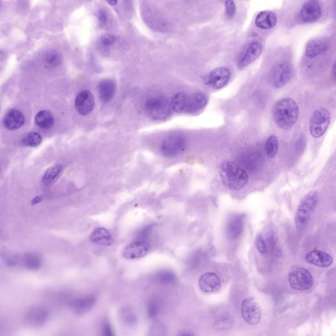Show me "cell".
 Here are the masks:
<instances>
[{
  "label": "cell",
  "mask_w": 336,
  "mask_h": 336,
  "mask_svg": "<svg viewBox=\"0 0 336 336\" xmlns=\"http://www.w3.org/2000/svg\"><path fill=\"white\" fill-rule=\"evenodd\" d=\"M220 176L222 184L230 190L242 189L249 180L247 172L230 161H225L221 165Z\"/></svg>",
  "instance_id": "cell-2"
},
{
  "label": "cell",
  "mask_w": 336,
  "mask_h": 336,
  "mask_svg": "<svg viewBox=\"0 0 336 336\" xmlns=\"http://www.w3.org/2000/svg\"><path fill=\"white\" fill-rule=\"evenodd\" d=\"M208 98L202 93H195L188 95L186 113L193 114L199 112L208 104Z\"/></svg>",
  "instance_id": "cell-18"
},
{
  "label": "cell",
  "mask_w": 336,
  "mask_h": 336,
  "mask_svg": "<svg viewBox=\"0 0 336 336\" xmlns=\"http://www.w3.org/2000/svg\"><path fill=\"white\" fill-rule=\"evenodd\" d=\"M305 260L308 263L321 267H329L334 261L331 254L318 250L308 252L305 256Z\"/></svg>",
  "instance_id": "cell-17"
},
{
  "label": "cell",
  "mask_w": 336,
  "mask_h": 336,
  "mask_svg": "<svg viewBox=\"0 0 336 336\" xmlns=\"http://www.w3.org/2000/svg\"><path fill=\"white\" fill-rule=\"evenodd\" d=\"M231 73L229 69L226 67H221L216 68L210 73L207 74L203 81L204 84L218 90L225 86L229 81Z\"/></svg>",
  "instance_id": "cell-8"
},
{
  "label": "cell",
  "mask_w": 336,
  "mask_h": 336,
  "mask_svg": "<svg viewBox=\"0 0 336 336\" xmlns=\"http://www.w3.org/2000/svg\"><path fill=\"white\" fill-rule=\"evenodd\" d=\"M49 315V311L45 307L36 306L27 311L26 320L33 327H41L48 320Z\"/></svg>",
  "instance_id": "cell-16"
},
{
  "label": "cell",
  "mask_w": 336,
  "mask_h": 336,
  "mask_svg": "<svg viewBox=\"0 0 336 336\" xmlns=\"http://www.w3.org/2000/svg\"><path fill=\"white\" fill-rule=\"evenodd\" d=\"M75 109L79 114L86 116L90 114L95 107V98L89 90H83L78 93L75 99Z\"/></svg>",
  "instance_id": "cell-13"
},
{
  "label": "cell",
  "mask_w": 336,
  "mask_h": 336,
  "mask_svg": "<svg viewBox=\"0 0 336 336\" xmlns=\"http://www.w3.org/2000/svg\"><path fill=\"white\" fill-rule=\"evenodd\" d=\"M42 142V137L37 133H29L23 139L22 143L27 147H35L38 146Z\"/></svg>",
  "instance_id": "cell-31"
},
{
  "label": "cell",
  "mask_w": 336,
  "mask_h": 336,
  "mask_svg": "<svg viewBox=\"0 0 336 336\" xmlns=\"http://www.w3.org/2000/svg\"><path fill=\"white\" fill-rule=\"evenodd\" d=\"M198 285L202 291L206 293H214L221 289L222 282L220 277L214 272H206L200 276Z\"/></svg>",
  "instance_id": "cell-15"
},
{
  "label": "cell",
  "mask_w": 336,
  "mask_h": 336,
  "mask_svg": "<svg viewBox=\"0 0 336 336\" xmlns=\"http://www.w3.org/2000/svg\"><path fill=\"white\" fill-rule=\"evenodd\" d=\"M242 315L244 321L250 325H256L261 319V309L254 298H248L242 303Z\"/></svg>",
  "instance_id": "cell-10"
},
{
  "label": "cell",
  "mask_w": 336,
  "mask_h": 336,
  "mask_svg": "<svg viewBox=\"0 0 336 336\" xmlns=\"http://www.w3.org/2000/svg\"><path fill=\"white\" fill-rule=\"evenodd\" d=\"M261 52L262 45L259 41H250L240 55L238 67L242 69L249 66L260 56Z\"/></svg>",
  "instance_id": "cell-11"
},
{
  "label": "cell",
  "mask_w": 336,
  "mask_h": 336,
  "mask_svg": "<svg viewBox=\"0 0 336 336\" xmlns=\"http://www.w3.org/2000/svg\"><path fill=\"white\" fill-rule=\"evenodd\" d=\"M103 333H104L105 336H111L112 335V331H111V327H109L108 324H106L103 327Z\"/></svg>",
  "instance_id": "cell-40"
},
{
  "label": "cell",
  "mask_w": 336,
  "mask_h": 336,
  "mask_svg": "<svg viewBox=\"0 0 336 336\" xmlns=\"http://www.w3.org/2000/svg\"><path fill=\"white\" fill-rule=\"evenodd\" d=\"M63 61V57L60 53L56 51H51L45 56V62L48 66L55 67L60 65Z\"/></svg>",
  "instance_id": "cell-32"
},
{
  "label": "cell",
  "mask_w": 336,
  "mask_h": 336,
  "mask_svg": "<svg viewBox=\"0 0 336 336\" xmlns=\"http://www.w3.org/2000/svg\"><path fill=\"white\" fill-rule=\"evenodd\" d=\"M278 150V139L276 135H272L267 139L265 144L266 154L269 158H273L277 154Z\"/></svg>",
  "instance_id": "cell-29"
},
{
  "label": "cell",
  "mask_w": 336,
  "mask_h": 336,
  "mask_svg": "<svg viewBox=\"0 0 336 336\" xmlns=\"http://www.w3.org/2000/svg\"><path fill=\"white\" fill-rule=\"evenodd\" d=\"M35 122L39 128L49 129L52 128L53 125H54V117L49 111H39L35 117Z\"/></svg>",
  "instance_id": "cell-26"
},
{
  "label": "cell",
  "mask_w": 336,
  "mask_h": 336,
  "mask_svg": "<svg viewBox=\"0 0 336 336\" xmlns=\"http://www.w3.org/2000/svg\"><path fill=\"white\" fill-rule=\"evenodd\" d=\"M233 321L230 318H224L217 321L214 324V329L217 331H224V330H228L232 327Z\"/></svg>",
  "instance_id": "cell-34"
},
{
  "label": "cell",
  "mask_w": 336,
  "mask_h": 336,
  "mask_svg": "<svg viewBox=\"0 0 336 336\" xmlns=\"http://www.w3.org/2000/svg\"><path fill=\"white\" fill-rule=\"evenodd\" d=\"M226 233L230 238H236L241 234L244 228V218L242 215H235L228 221Z\"/></svg>",
  "instance_id": "cell-20"
},
{
  "label": "cell",
  "mask_w": 336,
  "mask_h": 336,
  "mask_svg": "<svg viewBox=\"0 0 336 336\" xmlns=\"http://www.w3.org/2000/svg\"><path fill=\"white\" fill-rule=\"evenodd\" d=\"M145 111L154 120H164L171 114V105L168 99L163 97H153L145 103Z\"/></svg>",
  "instance_id": "cell-4"
},
{
  "label": "cell",
  "mask_w": 336,
  "mask_h": 336,
  "mask_svg": "<svg viewBox=\"0 0 336 336\" xmlns=\"http://www.w3.org/2000/svg\"><path fill=\"white\" fill-rule=\"evenodd\" d=\"M92 243L103 246H112L114 240L108 230L105 228H98L92 232L90 236Z\"/></svg>",
  "instance_id": "cell-21"
},
{
  "label": "cell",
  "mask_w": 336,
  "mask_h": 336,
  "mask_svg": "<svg viewBox=\"0 0 336 336\" xmlns=\"http://www.w3.org/2000/svg\"><path fill=\"white\" fill-rule=\"evenodd\" d=\"M99 97L103 103H108L116 92V83L112 79H105L98 85Z\"/></svg>",
  "instance_id": "cell-22"
},
{
  "label": "cell",
  "mask_w": 336,
  "mask_h": 336,
  "mask_svg": "<svg viewBox=\"0 0 336 336\" xmlns=\"http://www.w3.org/2000/svg\"><path fill=\"white\" fill-rule=\"evenodd\" d=\"M156 279L162 284H170L172 283L176 279V276L172 272L164 270V271L160 272V273L157 274Z\"/></svg>",
  "instance_id": "cell-33"
},
{
  "label": "cell",
  "mask_w": 336,
  "mask_h": 336,
  "mask_svg": "<svg viewBox=\"0 0 336 336\" xmlns=\"http://www.w3.org/2000/svg\"><path fill=\"white\" fill-rule=\"evenodd\" d=\"M290 287L298 291L309 290L313 284V278L309 270L303 267L292 270L288 275Z\"/></svg>",
  "instance_id": "cell-7"
},
{
  "label": "cell",
  "mask_w": 336,
  "mask_h": 336,
  "mask_svg": "<svg viewBox=\"0 0 336 336\" xmlns=\"http://www.w3.org/2000/svg\"><path fill=\"white\" fill-rule=\"evenodd\" d=\"M95 299L93 297H85L75 300L71 304V307L74 311L77 313H85L92 308L94 305Z\"/></svg>",
  "instance_id": "cell-27"
},
{
  "label": "cell",
  "mask_w": 336,
  "mask_h": 336,
  "mask_svg": "<svg viewBox=\"0 0 336 336\" xmlns=\"http://www.w3.org/2000/svg\"><path fill=\"white\" fill-rule=\"evenodd\" d=\"M2 258L4 260V262L9 267H13V266L17 265L18 262V258L15 255L11 254H3Z\"/></svg>",
  "instance_id": "cell-37"
},
{
  "label": "cell",
  "mask_w": 336,
  "mask_h": 336,
  "mask_svg": "<svg viewBox=\"0 0 336 336\" xmlns=\"http://www.w3.org/2000/svg\"><path fill=\"white\" fill-rule=\"evenodd\" d=\"M116 37L111 34H107V35H103L101 37V41L103 45L105 46H110L116 41Z\"/></svg>",
  "instance_id": "cell-38"
},
{
  "label": "cell",
  "mask_w": 336,
  "mask_h": 336,
  "mask_svg": "<svg viewBox=\"0 0 336 336\" xmlns=\"http://www.w3.org/2000/svg\"><path fill=\"white\" fill-rule=\"evenodd\" d=\"M98 20L99 25L101 27H104L107 25V21H108V16H107V12L105 10H100L99 11Z\"/></svg>",
  "instance_id": "cell-39"
},
{
  "label": "cell",
  "mask_w": 336,
  "mask_h": 336,
  "mask_svg": "<svg viewBox=\"0 0 336 336\" xmlns=\"http://www.w3.org/2000/svg\"><path fill=\"white\" fill-rule=\"evenodd\" d=\"M186 139L182 135L174 134L165 139L161 144L160 150L166 156H175L185 150Z\"/></svg>",
  "instance_id": "cell-9"
},
{
  "label": "cell",
  "mask_w": 336,
  "mask_h": 336,
  "mask_svg": "<svg viewBox=\"0 0 336 336\" xmlns=\"http://www.w3.org/2000/svg\"><path fill=\"white\" fill-rule=\"evenodd\" d=\"M41 201V198L40 197V196H37V197L34 198V199L33 200V202H32V203H33V204L35 205L38 204V203L40 202Z\"/></svg>",
  "instance_id": "cell-41"
},
{
  "label": "cell",
  "mask_w": 336,
  "mask_h": 336,
  "mask_svg": "<svg viewBox=\"0 0 336 336\" xmlns=\"http://www.w3.org/2000/svg\"><path fill=\"white\" fill-rule=\"evenodd\" d=\"M187 97L188 94H187L186 93L180 92L176 93L173 97L170 103L172 110L176 112L186 113Z\"/></svg>",
  "instance_id": "cell-28"
},
{
  "label": "cell",
  "mask_w": 336,
  "mask_h": 336,
  "mask_svg": "<svg viewBox=\"0 0 336 336\" xmlns=\"http://www.w3.org/2000/svg\"><path fill=\"white\" fill-rule=\"evenodd\" d=\"M225 11L228 17L232 18L236 13V5L233 0H226Z\"/></svg>",
  "instance_id": "cell-36"
},
{
  "label": "cell",
  "mask_w": 336,
  "mask_h": 336,
  "mask_svg": "<svg viewBox=\"0 0 336 336\" xmlns=\"http://www.w3.org/2000/svg\"><path fill=\"white\" fill-rule=\"evenodd\" d=\"M25 122V118L23 113L16 109L9 111L4 116L3 120L5 128L11 131L18 130L21 128Z\"/></svg>",
  "instance_id": "cell-19"
},
{
  "label": "cell",
  "mask_w": 336,
  "mask_h": 336,
  "mask_svg": "<svg viewBox=\"0 0 336 336\" xmlns=\"http://www.w3.org/2000/svg\"><path fill=\"white\" fill-rule=\"evenodd\" d=\"M256 245L260 254H265L267 252V247L265 240L261 234H258L256 237Z\"/></svg>",
  "instance_id": "cell-35"
},
{
  "label": "cell",
  "mask_w": 336,
  "mask_h": 336,
  "mask_svg": "<svg viewBox=\"0 0 336 336\" xmlns=\"http://www.w3.org/2000/svg\"><path fill=\"white\" fill-rule=\"evenodd\" d=\"M149 244L145 240H137L129 244L123 252V256L127 260H135L145 257L149 253Z\"/></svg>",
  "instance_id": "cell-14"
},
{
  "label": "cell",
  "mask_w": 336,
  "mask_h": 336,
  "mask_svg": "<svg viewBox=\"0 0 336 336\" xmlns=\"http://www.w3.org/2000/svg\"><path fill=\"white\" fill-rule=\"evenodd\" d=\"M329 48V45L325 41L315 39L309 41L305 49V56L309 58H314L323 54Z\"/></svg>",
  "instance_id": "cell-24"
},
{
  "label": "cell",
  "mask_w": 336,
  "mask_h": 336,
  "mask_svg": "<svg viewBox=\"0 0 336 336\" xmlns=\"http://www.w3.org/2000/svg\"><path fill=\"white\" fill-rule=\"evenodd\" d=\"M107 1L109 2V3L110 4V5H116L118 0H107Z\"/></svg>",
  "instance_id": "cell-42"
},
{
  "label": "cell",
  "mask_w": 336,
  "mask_h": 336,
  "mask_svg": "<svg viewBox=\"0 0 336 336\" xmlns=\"http://www.w3.org/2000/svg\"><path fill=\"white\" fill-rule=\"evenodd\" d=\"M319 199V193L317 191H311L302 198L296 213V224L298 228H302L309 222L311 213Z\"/></svg>",
  "instance_id": "cell-3"
},
{
  "label": "cell",
  "mask_w": 336,
  "mask_h": 336,
  "mask_svg": "<svg viewBox=\"0 0 336 336\" xmlns=\"http://www.w3.org/2000/svg\"><path fill=\"white\" fill-rule=\"evenodd\" d=\"M331 116L330 112L325 108L316 110L309 120V132L313 138H321L329 128Z\"/></svg>",
  "instance_id": "cell-5"
},
{
  "label": "cell",
  "mask_w": 336,
  "mask_h": 336,
  "mask_svg": "<svg viewBox=\"0 0 336 336\" xmlns=\"http://www.w3.org/2000/svg\"><path fill=\"white\" fill-rule=\"evenodd\" d=\"M321 16V7L316 0H309L303 4L299 13L300 21L304 23H315Z\"/></svg>",
  "instance_id": "cell-12"
},
{
  "label": "cell",
  "mask_w": 336,
  "mask_h": 336,
  "mask_svg": "<svg viewBox=\"0 0 336 336\" xmlns=\"http://www.w3.org/2000/svg\"><path fill=\"white\" fill-rule=\"evenodd\" d=\"M62 166L60 165H57L51 168L48 169L47 172H45L44 176L43 178V183L45 185H49L53 182L58 177L59 175L61 174L62 171Z\"/></svg>",
  "instance_id": "cell-30"
},
{
  "label": "cell",
  "mask_w": 336,
  "mask_h": 336,
  "mask_svg": "<svg viewBox=\"0 0 336 336\" xmlns=\"http://www.w3.org/2000/svg\"><path fill=\"white\" fill-rule=\"evenodd\" d=\"M22 263L28 270H37L42 265V260L38 254L27 253L24 255L22 259Z\"/></svg>",
  "instance_id": "cell-25"
},
{
  "label": "cell",
  "mask_w": 336,
  "mask_h": 336,
  "mask_svg": "<svg viewBox=\"0 0 336 336\" xmlns=\"http://www.w3.org/2000/svg\"><path fill=\"white\" fill-rule=\"evenodd\" d=\"M272 113L276 126L282 130H289L297 122L299 107L294 99L284 98L276 103Z\"/></svg>",
  "instance_id": "cell-1"
},
{
  "label": "cell",
  "mask_w": 336,
  "mask_h": 336,
  "mask_svg": "<svg viewBox=\"0 0 336 336\" xmlns=\"http://www.w3.org/2000/svg\"><path fill=\"white\" fill-rule=\"evenodd\" d=\"M276 16L271 11H261L256 18L255 24L259 29L268 30L272 29L276 25Z\"/></svg>",
  "instance_id": "cell-23"
},
{
  "label": "cell",
  "mask_w": 336,
  "mask_h": 336,
  "mask_svg": "<svg viewBox=\"0 0 336 336\" xmlns=\"http://www.w3.org/2000/svg\"><path fill=\"white\" fill-rule=\"evenodd\" d=\"M293 75V67L287 61L280 62L272 68L269 80L272 86L281 88L287 84Z\"/></svg>",
  "instance_id": "cell-6"
},
{
  "label": "cell",
  "mask_w": 336,
  "mask_h": 336,
  "mask_svg": "<svg viewBox=\"0 0 336 336\" xmlns=\"http://www.w3.org/2000/svg\"><path fill=\"white\" fill-rule=\"evenodd\" d=\"M4 58H5V53H4L3 51L0 50V63L3 60Z\"/></svg>",
  "instance_id": "cell-43"
}]
</instances>
